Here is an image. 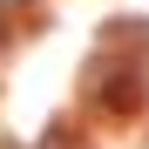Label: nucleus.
I'll return each instance as SVG.
<instances>
[{
	"mask_svg": "<svg viewBox=\"0 0 149 149\" xmlns=\"http://www.w3.org/2000/svg\"><path fill=\"white\" fill-rule=\"evenodd\" d=\"M81 95H88L95 109H109V115H129V109L142 102V68H136V61H88Z\"/></svg>",
	"mask_w": 149,
	"mask_h": 149,
	"instance_id": "obj_1",
	"label": "nucleus"
},
{
	"mask_svg": "<svg viewBox=\"0 0 149 149\" xmlns=\"http://www.w3.org/2000/svg\"><path fill=\"white\" fill-rule=\"evenodd\" d=\"M41 149H88V142H74L68 129H47V142H41Z\"/></svg>",
	"mask_w": 149,
	"mask_h": 149,
	"instance_id": "obj_2",
	"label": "nucleus"
}]
</instances>
